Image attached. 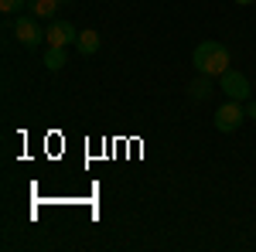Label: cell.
I'll return each mask as SVG.
<instances>
[{
  "mask_svg": "<svg viewBox=\"0 0 256 252\" xmlns=\"http://www.w3.org/2000/svg\"><path fill=\"white\" fill-rule=\"evenodd\" d=\"M246 119H256V102H250V99H246Z\"/></svg>",
  "mask_w": 256,
  "mask_h": 252,
  "instance_id": "11",
  "label": "cell"
},
{
  "mask_svg": "<svg viewBox=\"0 0 256 252\" xmlns=\"http://www.w3.org/2000/svg\"><path fill=\"white\" fill-rule=\"evenodd\" d=\"M192 65H195L198 75H208V78H218L222 72H229V48L226 44H218V41H202L195 48V55H192Z\"/></svg>",
  "mask_w": 256,
  "mask_h": 252,
  "instance_id": "1",
  "label": "cell"
},
{
  "mask_svg": "<svg viewBox=\"0 0 256 252\" xmlns=\"http://www.w3.org/2000/svg\"><path fill=\"white\" fill-rule=\"evenodd\" d=\"M44 41L55 44V48H68V44L79 41V31H76L68 20H52V24L44 27Z\"/></svg>",
  "mask_w": 256,
  "mask_h": 252,
  "instance_id": "5",
  "label": "cell"
},
{
  "mask_svg": "<svg viewBox=\"0 0 256 252\" xmlns=\"http://www.w3.org/2000/svg\"><path fill=\"white\" fill-rule=\"evenodd\" d=\"M44 65H48V72H62V68L68 65V51H65V48H55V44H48V51H44Z\"/></svg>",
  "mask_w": 256,
  "mask_h": 252,
  "instance_id": "8",
  "label": "cell"
},
{
  "mask_svg": "<svg viewBox=\"0 0 256 252\" xmlns=\"http://www.w3.org/2000/svg\"><path fill=\"white\" fill-rule=\"evenodd\" d=\"M99 44H102V38H99V31H92V27H86V31H79V41H76V48H79V55H96Z\"/></svg>",
  "mask_w": 256,
  "mask_h": 252,
  "instance_id": "7",
  "label": "cell"
},
{
  "mask_svg": "<svg viewBox=\"0 0 256 252\" xmlns=\"http://www.w3.org/2000/svg\"><path fill=\"white\" fill-rule=\"evenodd\" d=\"M236 3H256V0H236Z\"/></svg>",
  "mask_w": 256,
  "mask_h": 252,
  "instance_id": "12",
  "label": "cell"
},
{
  "mask_svg": "<svg viewBox=\"0 0 256 252\" xmlns=\"http://www.w3.org/2000/svg\"><path fill=\"white\" fill-rule=\"evenodd\" d=\"M212 123H216L218 133H232V130H239V126L246 123V106L236 102V99H229V102H222V106L216 109Z\"/></svg>",
  "mask_w": 256,
  "mask_h": 252,
  "instance_id": "2",
  "label": "cell"
},
{
  "mask_svg": "<svg viewBox=\"0 0 256 252\" xmlns=\"http://www.w3.org/2000/svg\"><path fill=\"white\" fill-rule=\"evenodd\" d=\"M218 89H222V96L226 99H236V102H246L250 99V78L242 75V72H236V68H229V72H222L218 75Z\"/></svg>",
  "mask_w": 256,
  "mask_h": 252,
  "instance_id": "3",
  "label": "cell"
},
{
  "mask_svg": "<svg viewBox=\"0 0 256 252\" xmlns=\"http://www.w3.org/2000/svg\"><path fill=\"white\" fill-rule=\"evenodd\" d=\"M14 38L24 44V48H38L41 41H44V27H41L38 17H18L14 20V31H10Z\"/></svg>",
  "mask_w": 256,
  "mask_h": 252,
  "instance_id": "4",
  "label": "cell"
},
{
  "mask_svg": "<svg viewBox=\"0 0 256 252\" xmlns=\"http://www.w3.org/2000/svg\"><path fill=\"white\" fill-rule=\"evenodd\" d=\"M58 0H28V10H31V17H38V20H55V14H58Z\"/></svg>",
  "mask_w": 256,
  "mask_h": 252,
  "instance_id": "6",
  "label": "cell"
},
{
  "mask_svg": "<svg viewBox=\"0 0 256 252\" xmlns=\"http://www.w3.org/2000/svg\"><path fill=\"white\" fill-rule=\"evenodd\" d=\"M188 96L198 99V102H202V99H208V96H212V78H208V75H198L195 82L188 85Z\"/></svg>",
  "mask_w": 256,
  "mask_h": 252,
  "instance_id": "9",
  "label": "cell"
},
{
  "mask_svg": "<svg viewBox=\"0 0 256 252\" xmlns=\"http://www.w3.org/2000/svg\"><path fill=\"white\" fill-rule=\"evenodd\" d=\"M20 7H28V0H0V14H4V17L20 14Z\"/></svg>",
  "mask_w": 256,
  "mask_h": 252,
  "instance_id": "10",
  "label": "cell"
},
{
  "mask_svg": "<svg viewBox=\"0 0 256 252\" xmlns=\"http://www.w3.org/2000/svg\"><path fill=\"white\" fill-rule=\"evenodd\" d=\"M58 3H62V7H65V3H72V0H58Z\"/></svg>",
  "mask_w": 256,
  "mask_h": 252,
  "instance_id": "13",
  "label": "cell"
}]
</instances>
